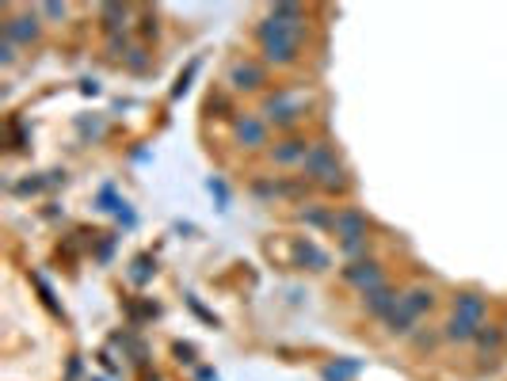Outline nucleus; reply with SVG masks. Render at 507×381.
I'll list each match as a JSON object with an SVG mask.
<instances>
[{
	"label": "nucleus",
	"instance_id": "6",
	"mask_svg": "<svg viewBox=\"0 0 507 381\" xmlns=\"http://www.w3.org/2000/svg\"><path fill=\"white\" fill-rule=\"evenodd\" d=\"M225 84H229V92H263L267 88V65L256 62V58H237L225 69Z\"/></svg>",
	"mask_w": 507,
	"mask_h": 381
},
{
	"label": "nucleus",
	"instance_id": "21",
	"mask_svg": "<svg viewBox=\"0 0 507 381\" xmlns=\"http://www.w3.org/2000/svg\"><path fill=\"white\" fill-rule=\"evenodd\" d=\"M503 335H507V324H503Z\"/></svg>",
	"mask_w": 507,
	"mask_h": 381
},
{
	"label": "nucleus",
	"instance_id": "20",
	"mask_svg": "<svg viewBox=\"0 0 507 381\" xmlns=\"http://www.w3.org/2000/svg\"><path fill=\"white\" fill-rule=\"evenodd\" d=\"M38 16L42 20H69V4H58V0H54V4H42L38 8Z\"/></svg>",
	"mask_w": 507,
	"mask_h": 381
},
{
	"label": "nucleus",
	"instance_id": "19",
	"mask_svg": "<svg viewBox=\"0 0 507 381\" xmlns=\"http://www.w3.org/2000/svg\"><path fill=\"white\" fill-rule=\"evenodd\" d=\"M20 62V46H16V42H0V65H4V69H12V65H16Z\"/></svg>",
	"mask_w": 507,
	"mask_h": 381
},
{
	"label": "nucleus",
	"instance_id": "17",
	"mask_svg": "<svg viewBox=\"0 0 507 381\" xmlns=\"http://www.w3.org/2000/svg\"><path fill=\"white\" fill-rule=\"evenodd\" d=\"M362 370V362H328L325 370H320V377L325 381H351Z\"/></svg>",
	"mask_w": 507,
	"mask_h": 381
},
{
	"label": "nucleus",
	"instance_id": "13",
	"mask_svg": "<svg viewBox=\"0 0 507 381\" xmlns=\"http://www.w3.org/2000/svg\"><path fill=\"white\" fill-rule=\"evenodd\" d=\"M473 347H477V359H496L500 351L507 347V335H503L500 324H485L481 335L473 340Z\"/></svg>",
	"mask_w": 507,
	"mask_h": 381
},
{
	"label": "nucleus",
	"instance_id": "1",
	"mask_svg": "<svg viewBox=\"0 0 507 381\" xmlns=\"http://www.w3.org/2000/svg\"><path fill=\"white\" fill-rule=\"evenodd\" d=\"M252 35H256L260 62L267 69H294L305 58L309 16L302 4H271Z\"/></svg>",
	"mask_w": 507,
	"mask_h": 381
},
{
	"label": "nucleus",
	"instance_id": "15",
	"mask_svg": "<svg viewBox=\"0 0 507 381\" xmlns=\"http://www.w3.org/2000/svg\"><path fill=\"white\" fill-rule=\"evenodd\" d=\"M100 20L107 27V35H122L126 27H130V20H134V8L130 4H104L100 8Z\"/></svg>",
	"mask_w": 507,
	"mask_h": 381
},
{
	"label": "nucleus",
	"instance_id": "9",
	"mask_svg": "<svg viewBox=\"0 0 507 381\" xmlns=\"http://www.w3.org/2000/svg\"><path fill=\"white\" fill-rule=\"evenodd\" d=\"M309 145H313V141L302 137V134H283L271 149H267V161L275 168H302L305 157H309Z\"/></svg>",
	"mask_w": 507,
	"mask_h": 381
},
{
	"label": "nucleus",
	"instance_id": "10",
	"mask_svg": "<svg viewBox=\"0 0 507 381\" xmlns=\"http://www.w3.org/2000/svg\"><path fill=\"white\" fill-rule=\"evenodd\" d=\"M401 294L404 290H397V286H378V290H370V294H362V309H366V317H374V320H386L393 309L401 305Z\"/></svg>",
	"mask_w": 507,
	"mask_h": 381
},
{
	"label": "nucleus",
	"instance_id": "5",
	"mask_svg": "<svg viewBox=\"0 0 507 381\" xmlns=\"http://www.w3.org/2000/svg\"><path fill=\"white\" fill-rule=\"evenodd\" d=\"M233 141L241 149L248 153H260L271 145V126L263 122L260 111H237V119H233Z\"/></svg>",
	"mask_w": 507,
	"mask_h": 381
},
{
	"label": "nucleus",
	"instance_id": "2",
	"mask_svg": "<svg viewBox=\"0 0 507 381\" xmlns=\"http://www.w3.org/2000/svg\"><path fill=\"white\" fill-rule=\"evenodd\" d=\"M302 179L313 183V187H320L325 195H347L351 187H355V179H351L347 164L340 161V153H336V145L328 137H317L313 145H309V157L302 164Z\"/></svg>",
	"mask_w": 507,
	"mask_h": 381
},
{
	"label": "nucleus",
	"instance_id": "16",
	"mask_svg": "<svg viewBox=\"0 0 507 381\" xmlns=\"http://www.w3.org/2000/svg\"><path fill=\"white\" fill-rule=\"evenodd\" d=\"M332 218H336V210L317 206V203L302 210V221H305V225H313V229H332Z\"/></svg>",
	"mask_w": 507,
	"mask_h": 381
},
{
	"label": "nucleus",
	"instance_id": "4",
	"mask_svg": "<svg viewBox=\"0 0 507 381\" xmlns=\"http://www.w3.org/2000/svg\"><path fill=\"white\" fill-rule=\"evenodd\" d=\"M42 16L38 8H20V12H4V38L16 42L20 50H31L42 42Z\"/></svg>",
	"mask_w": 507,
	"mask_h": 381
},
{
	"label": "nucleus",
	"instance_id": "18",
	"mask_svg": "<svg viewBox=\"0 0 507 381\" xmlns=\"http://www.w3.org/2000/svg\"><path fill=\"white\" fill-rule=\"evenodd\" d=\"M126 69H130V73H145V69H149V54L142 46L130 50V54H126Z\"/></svg>",
	"mask_w": 507,
	"mask_h": 381
},
{
	"label": "nucleus",
	"instance_id": "8",
	"mask_svg": "<svg viewBox=\"0 0 507 381\" xmlns=\"http://www.w3.org/2000/svg\"><path fill=\"white\" fill-rule=\"evenodd\" d=\"M332 233L340 236V244H355V241H370V218L359 206H340L332 218Z\"/></svg>",
	"mask_w": 507,
	"mask_h": 381
},
{
	"label": "nucleus",
	"instance_id": "14",
	"mask_svg": "<svg viewBox=\"0 0 507 381\" xmlns=\"http://www.w3.org/2000/svg\"><path fill=\"white\" fill-rule=\"evenodd\" d=\"M401 305H404L412 317H424V313H431V309H435V290H431V286H408V290L401 294Z\"/></svg>",
	"mask_w": 507,
	"mask_h": 381
},
{
	"label": "nucleus",
	"instance_id": "12",
	"mask_svg": "<svg viewBox=\"0 0 507 381\" xmlns=\"http://www.w3.org/2000/svg\"><path fill=\"white\" fill-rule=\"evenodd\" d=\"M481 328H485V324H473V320H466V317L450 313L446 324H443V340L454 344V347H470L477 335H481Z\"/></svg>",
	"mask_w": 507,
	"mask_h": 381
},
{
	"label": "nucleus",
	"instance_id": "3",
	"mask_svg": "<svg viewBox=\"0 0 507 381\" xmlns=\"http://www.w3.org/2000/svg\"><path fill=\"white\" fill-rule=\"evenodd\" d=\"M305 111H309V104L302 100L298 92H290V88H283V92H263V100H260L263 122L275 126L278 134H294V130H298V126L309 119Z\"/></svg>",
	"mask_w": 507,
	"mask_h": 381
},
{
	"label": "nucleus",
	"instance_id": "11",
	"mask_svg": "<svg viewBox=\"0 0 507 381\" xmlns=\"http://www.w3.org/2000/svg\"><path fill=\"white\" fill-rule=\"evenodd\" d=\"M450 313L466 317V320H473V324H485V317H488V298H485L481 290H458L454 302H450Z\"/></svg>",
	"mask_w": 507,
	"mask_h": 381
},
{
	"label": "nucleus",
	"instance_id": "7",
	"mask_svg": "<svg viewBox=\"0 0 507 381\" xmlns=\"http://www.w3.org/2000/svg\"><path fill=\"white\" fill-rule=\"evenodd\" d=\"M340 275H344L347 286L359 290V294H370V290H378V286H386V267H382V260H374V256L347 263Z\"/></svg>",
	"mask_w": 507,
	"mask_h": 381
}]
</instances>
